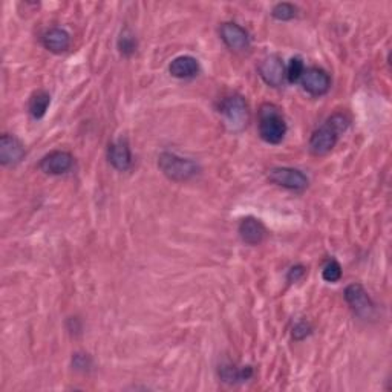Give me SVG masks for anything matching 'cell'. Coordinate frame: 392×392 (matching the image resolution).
Returning a JSON list of instances; mask_svg holds the SVG:
<instances>
[{
  "instance_id": "1",
  "label": "cell",
  "mask_w": 392,
  "mask_h": 392,
  "mask_svg": "<svg viewBox=\"0 0 392 392\" xmlns=\"http://www.w3.org/2000/svg\"><path fill=\"white\" fill-rule=\"evenodd\" d=\"M350 120L343 114L333 115L323 126L314 130L310 138V151L316 156L330 154L339 142L342 132L348 129Z\"/></svg>"
},
{
  "instance_id": "2",
  "label": "cell",
  "mask_w": 392,
  "mask_h": 392,
  "mask_svg": "<svg viewBox=\"0 0 392 392\" xmlns=\"http://www.w3.org/2000/svg\"><path fill=\"white\" fill-rule=\"evenodd\" d=\"M259 135L268 144H281L287 135V123L281 109L275 105H263L259 109Z\"/></svg>"
},
{
  "instance_id": "3",
  "label": "cell",
  "mask_w": 392,
  "mask_h": 392,
  "mask_svg": "<svg viewBox=\"0 0 392 392\" xmlns=\"http://www.w3.org/2000/svg\"><path fill=\"white\" fill-rule=\"evenodd\" d=\"M158 167L171 181L183 183L195 178L200 173V166L189 158H183L176 154L164 152L158 158Z\"/></svg>"
},
{
  "instance_id": "4",
  "label": "cell",
  "mask_w": 392,
  "mask_h": 392,
  "mask_svg": "<svg viewBox=\"0 0 392 392\" xmlns=\"http://www.w3.org/2000/svg\"><path fill=\"white\" fill-rule=\"evenodd\" d=\"M219 114L224 118V125L231 132H241L246 129L250 120V110L246 98L242 96H230L224 98L219 105Z\"/></svg>"
},
{
  "instance_id": "5",
  "label": "cell",
  "mask_w": 392,
  "mask_h": 392,
  "mask_svg": "<svg viewBox=\"0 0 392 392\" xmlns=\"http://www.w3.org/2000/svg\"><path fill=\"white\" fill-rule=\"evenodd\" d=\"M268 180L279 188L294 192H302L310 184L306 175L302 171L293 169V167H273L268 171Z\"/></svg>"
},
{
  "instance_id": "6",
  "label": "cell",
  "mask_w": 392,
  "mask_h": 392,
  "mask_svg": "<svg viewBox=\"0 0 392 392\" xmlns=\"http://www.w3.org/2000/svg\"><path fill=\"white\" fill-rule=\"evenodd\" d=\"M345 301L351 306V310L362 319H369L374 314V302L360 284H351L345 290Z\"/></svg>"
},
{
  "instance_id": "7",
  "label": "cell",
  "mask_w": 392,
  "mask_h": 392,
  "mask_svg": "<svg viewBox=\"0 0 392 392\" xmlns=\"http://www.w3.org/2000/svg\"><path fill=\"white\" fill-rule=\"evenodd\" d=\"M221 40L226 43L229 50L235 52H244L250 48V35L238 23L226 22L219 28Z\"/></svg>"
},
{
  "instance_id": "8",
  "label": "cell",
  "mask_w": 392,
  "mask_h": 392,
  "mask_svg": "<svg viewBox=\"0 0 392 392\" xmlns=\"http://www.w3.org/2000/svg\"><path fill=\"white\" fill-rule=\"evenodd\" d=\"M258 72L260 79H263L268 86L279 88L282 86L285 76V64L279 55H268L263 62L259 63Z\"/></svg>"
},
{
  "instance_id": "9",
  "label": "cell",
  "mask_w": 392,
  "mask_h": 392,
  "mask_svg": "<svg viewBox=\"0 0 392 392\" xmlns=\"http://www.w3.org/2000/svg\"><path fill=\"white\" fill-rule=\"evenodd\" d=\"M302 88L314 97L325 96L331 88V77L328 72L321 68H308L305 69L304 76L301 79Z\"/></svg>"
},
{
  "instance_id": "10",
  "label": "cell",
  "mask_w": 392,
  "mask_h": 392,
  "mask_svg": "<svg viewBox=\"0 0 392 392\" xmlns=\"http://www.w3.org/2000/svg\"><path fill=\"white\" fill-rule=\"evenodd\" d=\"M74 166V156L64 151H54L45 155L40 161V171L46 175L59 176L68 173Z\"/></svg>"
},
{
  "instance_id": "11",
  "label": "cell",
  "mask_w": 392,
  "mask_h": 392,
  "mask_svg": "<svg viewBox=\"0 0 392 392\" xmlns=\"http://www.w3.org/2000/svg\"><path fill=\"white\" fill-rule=\"evenodd\" d=\"M25 156V147L22 142L14 135L4 134L0 138V163L4 166L18 164Z\"/></svg>"
},
{
  "instance_id": "12",
  "label": "cell",
  "mask_w": 392,
  "mask_h": 392,
  "mask_svg": "<svg viewBox=\"0 0 392 392\" xmlns=\"http://www.w3.org/2000/svg\"><path fill=\"white\" fill-rule=\"evenodd\" d=\"M108 161L120 172H126L132 166V152L126 139H117L108 147Z\"/></svg>"
},
{
  "instance_id": "13",
  "label": "cell",
  "mask_w": 392,
  "mask_h": 392,
  "mask_svg": "<svg viewBox=\"0 0 392 392\" xmlns=\"http://www.w3.org/2000/svg\"><path fill=\"white\" fill-rule=\"evenodd\" d=\"M238 231H239L241 239L248 246L260 244V242L265 239V235H267L264 224L253 217H247L242 219L239 224Z\"/></svg>"
},
{
  "instance_id": "14",
  "label": "cell",
  "mask_w": 392,
  "mask_h": 392,
  "mask_svg": "<svg viewBox=\"0 0 392 392\" xmlns=\"http://www.w3.org/2000/svg\"><path fill=\"white\" fill-rule=\"evenodd\" d=\"M42 43L52 54H63L71 46V34L63 28H51L42 37Z\"/></svg>"
},
{
  "instance_id": "15",
  "label": "cell",
  "mask_w": 392,
  "mask_h": 392,
  "mask_svg": "<svg viewBox=\"0 0 392 392\" xmlns=\"http://www.w3.org/2000/svg\"><path fill=\"white\" fill-rule=\"evenodd\" d=\"M171 76L180 80L193 79L200 74V62L192 55H180L169 64Z\"/></svg>"
},
{
  "instance_id": "16",
  "label": "cell",
  "mask_w": 392,
  "mask_h": 392,
  "mask_svg": "<svg viewBox=\"0 0 392 392\" xmlns=\"http://www.w3.org/2000/svg\"><path fill=\"white\" fill-rule=\"evenodd\" d=\"M219 379L227 385H238L242 381H247L251 376H253V368L251 367H238L235 363L226 362L221 363L218 369Z\"/></svg>"
},
{
  "instance_id": "17",
  "label": "cell",
  "mask_w": 392,
  "mask_h": 392,
  "mask_svg": "<svg viewBox=\"0 0 392 392\" xmlns=\"http://www.w3.org/2000/svg\"><path fill=\"white\" fill-rule=\"evenodd\" d=\"M51 105V96L46 91H37L30 98V114L35 120H42Z\"/></svg>"
},
{
  "instance_id": "18",
  "label": "cell",
  "mask_w": 392,
  "mask_h": 392,
  "mask_svg": "<svg viewBox=\"0 0 392 392\" xmlns=\"http://www.w3.org/2000/svg\"><path fill=\"white\" fill-rule=\"evenodd\" d=\"M117 46H118L120 54L125 55V57H130V55H134L138 48V42H137L135 34L130 31L129 28H125V30L120 33Z\"/></svg>"
},
{
  "instance_id": "19",
  "label": "cell",
  "mask_w": 392,
  "mask_h": 392,
  "mask_svg": "<svg viewBox=\"0 0 392 392\" xmlns=\"http://www.w3.org/2000/svg\"><path fill=\"white\" fill-rule=\"evenodd\" d=\"M272 16L279 22L293 21V18L297 16V6H294L293 4H288V2L276 4L272 9Z\"/></svg>"
},
{
  "instance_id": "20",
  "label": "cell",
  "mask_w": 392,
  "mask_h": 392,
  "mask_svg": "<svg viewBox=\"0 0 392 392\" xmlns=\"http://www.w3.org/2000/svg\"><path fill=\"white\" fill-rule=\"evenodd\" d=\"M285 76H287V80L290 83H296V81H301L304 72H305V64H304V60L301 57H293L290 60V63H288V68L285 69Z\"/></svg>"
},
{
  "instance_id": "21",
  "label": "cell",
  "mask_w": 392,
  "mask_h": 392,
  "mask_svg": "<svg viewBox=\"0 0 392 392\" xmlns=\"http://www.w3.org/2000/svg\"><path fill=\"white\" fill-rule=\"evenodd\" d=\"M322 277L325 279L326 282H339L340 277H342V267L340 264L338 263V260H330L328 264H326L322 270Z\"/></svg>"
},
{
  "instance_id": "22",
  "label": "cell",
  "mask_w": 392,
  "mask_h": 392,
  "mask_svg": "<svg viewBox=\"0 0 392 392\" xmlns=\"http://www.w3.org/2000/svg\"><path fill=\"white\" fill-rule=\"evenodd\" d=\"M91 357L88 356V354H83V352H76L72 357V365L76 369L79 371H88L91 368Z\"/></svg>"
},
{
  "instance_id": "23",
  "label": "cell",
  "mask_w": 392,
  "mask_h": 392,
  "mask_svg": "<svg viewBox=\"0 0 392 392\" xmlns=\"http://www.w3.org/2000/svg\"><path fill=\"white\" fill-rule=\"evenodd\" d=\"M310 334H311V326L306 322H299L293 328V338L296 340H304Z\"/></svg>"
},
{
  "instance_id": "24",
  "label": "cell",
  "mask_w": 392,
  "mask_h": 392,
  "mask_svg": "<svg viewBox=\"0 0 392 392\" xmlns=\"http://www.w3.org/2000/svg\"><path fill=\"white\" fill-rule=\"evenodd\" d=\"M305 273H306V268L304 265H294V267H292L290 270H288L287 281L290 284L299 282L305 276Z\"/></svg>"
}]
</instances>
